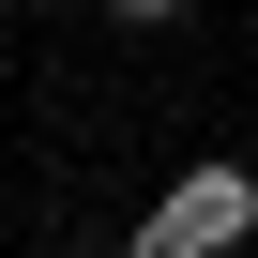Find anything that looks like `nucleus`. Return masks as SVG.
Wrapping results in <instances>:
<instances>
[{
	"mask_svg": "<svg viewBox=\"0 0 258 258\" xmlns=\"http://www.w3.org/2000/svg\"><path fill=\"white\" fill-rule=\"evenodd\" d=\"M243 228H258V167H182L167 213L137 228V258H228Z\"/></svg>",
	"mask_w": 258,
	"mask_h": 258,
	"instance_id": "nucleus-1",
	"label": "nucleus"
},
{
	"mask_svg": "<svg viewBox=\"0 0 258 258\" xmlns=\"http://www.w3.org/2000/svg\"><path fill=\"white\" fill-rule=\"evenodd\" d=\"M121 258H137V243H121Z\"/></svg>",
	"mask_w": 258,
	"mask_h": 258,
	"instance_id": "nucleus-3",
	"label": "nucleus"
},
{
	"mask_svg": "<svg viewBox=\"0 0 258 258\" xmlns=\"http://www.w3.org/2000/svg\"><path fill=\"white\" fill-rule=\"evenodd\" d=\"M106 16H121V31H167V16H182V0H106Z\"/></svg>",
	"mask_w": 258,
	"mask_h": 258,
	"instance_id": "nucleus-2",
	"label": "nucleus"
}]
</instances>
